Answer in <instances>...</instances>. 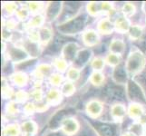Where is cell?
Segmentation results:
<instances>
[{"label":"cell","instance_id":"obj_1","mask_svg":"<svg viewBox=\"0 0 146 136\" xmlns=\"http://www.w3.org/2000/svg\"><path fill=\"white\" fill-rule=\"evenodd\" d=\"M86 19V17L84 14H79L74 17L67 20V21L61 23L58 26L57 29L61 34H68V36L78 34L85 27Z\"/></svg>","mask_w":146,"mask_h":136},{"label":"cell","instance_id":"obj_2","mask_svg":"<svg viewBox=\"0 0 146 136\" xmlns=\"http://www.w3.org/2000/svg\"><path fill=\"white\" fill-rule=\"evenodd\" d=\"M146 65L145 55L139 49L133 50L128 55L126 60V67L127 72L130 75H135L142 72Z\"/></svg>","mask_w":146,"mask_h":136},{"label":"cell","instance_id":"obj_3","mask_svg":"<svg viewBox=\"0 0 146 136\" xmlns=\"http://www.w3.org/2000/svg\"><path fill=\"white\" fill-rule=\"evenodd\" d=\"M126 94L129 100L135 103H146V95L141 85L133 80H129L126 84Z\"/></svg>","mask_w":146,"mask_h":136},{"label":"cell","instance_id":"obj_4","mask_svg":"<svg viewBox=\"0 0 146 136\" xmlns=\"http://www.w3.org/2000/svg\"><path fill=\"white\" fill-rule=\"evenodd\" d=\"M79 51V45L76 43H67L62 48V57L66 62H74Z\"/></svg>","mask_w":146,"mask_h":136},{"label":"cell","instance_id":"obj_5","mask_svg":"<svg viewBox=\"0 0 146 136\" xmlns=\"http://www.w3.org/2000/svg\"><path fill=\"white\" fill-rule=\"evenodd\" d=\"M8 58L15 63H23L28 57V54L24 48L17 46H11L7 49Z\"/></svg>","mask_w":146,"mask_h":136},{"label":"cell","instance_id":"obj_6","mask_svg":"<svg viewBox=\"0 0 146 136\" xmlns=\"http://www.w3.org/2000/svg\"><path fill=\"white\" fill-rule=\"evenodd\" d=\"M61 127L64 134L74 135L79 130V123L73 117H66L63 121Z\"/></svg>","mask_w":146,"mask_h":136},{"label":"cell","instance_id":"obj_7","mask_svg":"<svg viewBox=\"0 0 146 136\" xmlns=\"http://www.w3.org/2000/svg\"><path fill=\"white\" fill-rule=\"evenodd\" d=\"M128 72L126 67H124L123 64H119L116 67H114L113 72V81L118 84H127L128 83Z\"/></svg>","mask_w":146,"mask_h":136},{"label":"cell","instance_id":"obj_8","mask_svg":"<svg viewBox=\"0 0 146 136\" xmlns=\"http://www.w3.org/2000/svg\"><path fill=\"white\" fill-rule=\"evenodd\" d=\"M63 9L62 2H51L49 3L46 9V17L48 21L54 20L56 17H60Z\"/></svg>","mask_w":146,"mask_h":136},{"label":"cell","instance_id":"obj_9","mask_svg":"<svg viewBox=\"0 0 146 136\" xmlns=\"http://www.w3.org/2000/svg\"><path fill=\"white\" fill-rule=\"evenodd\" d=\"M85 110H86V113L90 117L97 118L102 114L104 106L103 103L99 102L98 100H92L87 103Z\"/></svg>","mask_w":146,"mask_h":136},{"label":"cell","instance_id":"obj_10","mask_svg":"<svg viewBox=\"0 0 146 136\" xmlns=\"http://www.w3.org/2000/svg\"><path fill=\"white\" fill-rule=\"evenodd\" d=\"M92 51L90 49H83L80 50L79 53L77 54L76 57H75L74 61L73 62L74 64V67H76L78 69L83 68L85 64L88 63V61L90 60L92 56Z\"/></svg>","mask_w":146,"mask_h":136},{"label":"cell","instance_id":"obj_11","mask_svg":"<svg viewBox=\"0 0 146 136\" xmlns=\"http://www.w3.org/2000/svg\"><path fill=\"white\" fill-rule=\"evenodd\" d=\"M82 38L85 45H87V46H90V47L96 45L100 41L98 33L93 29H89V30H86V31H84L83 33Z\"/></svg>","mask_w":146,"mask_h":136},{"label":"cell","instance_id":"obj_12","mask_svg":"<svg viewBox=\"0 0 146 136\" xmlns=\"http://www.w3.org/2000/svg\"><path fill=\"white\" fill-rule=\"evenodd\" d=\"M131 27L132 26L126 17H120L114 22V29L116 30V32L121 34L129 32Z\"/></svg>","mask_w":146,"mask_h":136},{"label":"cell","instance_id":"obj_13","mask_svg":"<svg viewBox=\"0 0 146 136\" xmlns=\"http://www.w3.org/2000/svg\"><path fill=\"white\" fill-rule=\"evenodd\" d=\"M126 114V108L122 103H115L111 107V115L114 120L122 121Z\"/></svg>","mask_w":146,"mask_h":136},{"label":"cell","instance_id":"obj_14","mask_svg":"<svg viewBox=\"0 0 146 136\" xmlns=\"http://www.w3.org/2000/svg\"><path fill=\"white\" fill-rule=\"evenodd\" d=\"M95 128L101 136H116V128L113 124L101 123Z\"/></svg>","mask_w":146,"mask_h":136},{"label":"cell","instance_id":"obj_15","mask_svg":"<svg viewBox=\"0 0 146 136\" xmlns=\"http://www.w3.org/2000/svg\"><path fill=\"white\" fill-rule=\"evenodd\" d=\"M62 101V93L57 89H51L46 94V103L50 105H58Z\"/></svg>","mask_w":146,"mask_h":136},{"label":"cell","instance_id":"obj_16","mask_svg":"<svg viewBox=\"0 0 146 136\" xmlns=\"http://www.w3.org/2000/svg\"><path fill=\"white\" fill-rule=\"evenodd\" d=\"M98 31L103 34H112L114 29V24L111 22L108 18H104L98 23Z\"/></svg>","mask_w":146,"mask_h":136},{"label":"cell","instance_id":"obj_17","mask_svg":"<svg viewBox=\"0 0 146 136\" xmlns=\"http://www.w3.org/2000/svg\"><path fill=\"white\" fill-rule=\"evenodd\" d=\"M128 114L132 119L137 120L142 118L143 115V108L142 106V104L135 103H131L128 109Z\"/></svg>","mask_w":146,"mask_h":136},{"label":"cell","instance_id":"obj_18","mask_svg":"<svg viewBox=\"0 0 146 136\" xmlns=\"http://www.w3.org/2000/svg\"><path fill=\"white\" fill-rule=\"evenodd\" d=\"M109 49L111 53L121 55L125 51V43L121 39H113V41L110 43Z\"/></svg>","mask_w":146,"mask_h":136},{"label":"cell","instance_id":"obj_19","mask_svg":"<svg viewBox=\"0 0 146 136\" xmlns=\"http://www.w3.org/2000/svg\"><path fill=\"white\" fill-rule=\"evenodd\" d=\"M38 32H39V38H40L39 42L43 45L47 44L52 40L53 33H52V30L49 27H41L38 30Z\"/></svg>","mask_w":146,"mask_h":136},{"label":"cell","instance_id":"obj_20","mask_svg":"<svg viewBox=\"0 0 146 136\" xmlns=\"http://www.w3.org/2000/svg\"><path fill=\"white\" fill-rule=\"evenodd\" d=\"M12 81L13 83L18 87H23L25 86L28 81V77L26 73L24 72H17L14 74H12Z\"/></svg>","mask_w":146,"mask_h":136},{"label":"cell","instance_id":"obj_21","mask_svg":"<svg viewBox=\"0 0 146 136\" xmlns=\"http://www.w3.org/2000/svg\"><path fill=\"white\" fill-rule=\"evenodd\" d=\"M107 95L113 100H122L124 97V91L123 88L118 86H113L107 89L106 91Z\"/></svg>","mask_w":146,"mask_h":136},{"label":"cell","instance_id":"obj_22","mask_svg":"<svg viewBox=\"0 0 146 136\" xmlns=\"http://www.w3.org/2000/svg\"><path fill=\"white\" fill-rule=\"evenodd\" d=\"M21 130L25 134H36L37 133V125L34 121H26L21 125Z\"/></svg>","mask_w":146,"mask_h":136},{"label":"cell","instance_id":"obj_23","mask_svg":"<svg viewBox=\"0 0 146 136\" xmlns=\"http://www.w3.org/2000/svg\"><path fill=\"white\" fill-rule=\"evenodd\" d=\"M52 71V66L47 64H39L36 70V76L38 79H41L43 76H47Z\"/></svg>","mask_w":146,"mask_h":136},{"label":"cell","instance_id":"obj_24","mask_svg":"<svg viewBox=\"0 0 146 136\" xmlns=\"http://www.w3.org/2000/svg\"><path fill=\"white\" fill-rule=\"evenodd\" d=\"M25 50L27 51V53L29 55H37L39 53V49H38V44L36 42L30 41V40H27L26 42L24 43V47Z\"/></svg>","mask_w":146,"mask_h":136},{"label":"cell","instance_id":"obj_25","mask_svg":"<svg viewBox=\"0 0 146 136\" xmlns=\"http://www.w3.org/2000/svg\"><path fill=\"white\" fill-rule=\"evenodd\" d=\"M143 28L141 27L140 26H137V25H135V26H132L129 30V37L132 39V40H134V41H136V40L140 39L143 36Z\"/></svg>","mask_w":146,"mask_h":136},{"label":"cell","instance_id":"obj_26","mask_svg":"<svg viewBox=\"0 0 146 136\" xmlns=\"http://www.w3.org/2000/svg\"><path fill=\"white\" fill-rule=\"evenodd\" d=\"M44 22V18L41 16V15H36V16H35L27 24V27L30 29H34V28H36V27L41 28Z\"/></svg>","mask_w":146,"mask_h":136},{"label":"cell","instance_id":"obj_27","mask_svg":"<svg viewBox=\"0 0 146 136\" xmlns=\"http://www.w3.org/2000/svg\"><path fill=\"white\" fill-rule=\"evenodd\" d=\"M104 81V75L101 72L94 71L91 74V76H90V82H91L94 85H95V86H100V85H102Z\"/></svg>","mask_w":146,"mask_h":136},{"label":"cell","instance_id":"obj_28","mask_svg":"<svg viewBox=\"0 0 146 136\" xmlns=\"http://www.w3.org/2000/svg\"><path fill=\"white\" fill-rule=\"evenodd\" d=\"M120 61H121V57L119 54H113V53H109L106 57H105V62H106L109 65L111 66H114L116 67L117 65L120 64Z\"/></svg>","mask_w":146,"mask_h":136},{"label":"cell","instance_id":"obj_29","mask_svg":"<svg viewBox=\"0 0 146 136\" xmlns=\"http://www.w3.org/2000/svg\"><path fill=\"white\" fill-rule=\"evenodd\" d=\"M20 128L17 124H10L4 129L5 136H19Z\"/></svg>","mask_w":146,"mask_h":136},{"label":"cell","instance_id":"obj_30","mask_svg":"<svg viewBox=\"0 0 146 136\" xmlns=\"http://www.w3.org/2000/svg\"><path fill=\"white\" fill-rule=\"evenodd\" d=\"M74 91H75V87H74V84H73V82L67 81L62 85L61 93L64 95V96H70V95H72L74 93Z\"/></svg>","mask_w":146,"mask_h":136},{"label":"cell","instance_id":"obj_31","mask_svg":"<svg viewBox=\"0 0 146 136\" xmlns=\"http://www.w3.org/2000/svg\"><path fill=\"white\" fill-rule=\"evenodd\" d=\"M87 12L91 16H96L101 11V3L99 2H90L87 4Z\"/></svg>","mask_w":146,"mask_h":136},{"label":"cell","instance_id":"obj_32","mask_svg":"<svg viewBox=\"0 0 146 136\" xmlns=\"http://www.w3.org/2000/svg\"><path fill=\"white\" fill-rule=\"evenodd\" d=\"M104 64H105V60H104L102 57H95L93 59V61L91 63V66L94 71L100 72L104 69Z\"/></svg>","mask_w":146,"mask_h":136},{"label":"cell","instance_id":"obj_33","mask_svg":"<svg viewBox=\"0 0 146 136\" xmlns=\"http://www.w3.org/2000/svg\"><path fill=\"white\" fill-rule=\"evenodd\" d=\"M54 67L56 68L58 71L60 72H64L65 70L67 69L68 66V64L67 62L63 57H57L54 60Z\"/></svg>","mask_w":146,"mask_h":136},{"label":"cell","instance_id":"obj_34","mask_svg":"<svg viewBox=\"0 0 146 136\" xmlns=\"http://www.w3.org/2000/svg\"><path fill=\"white\" fill-rule=\"evenodd\" d=\"M66 76L69 79L70 82L77 81V80L80 78V70L76 67H71L67 71Z\"/></svg>","mask_w":146,"mask_h":136},{"label":"cell","instance_id":"obj_35","mask_svg":"<svg viewBox=\"0 0 146 136\" xmlns=\"http://www.w3.org/2000/svg\"><path fill=\"white\" fill-rule=\"evenodd\" d=\"M122 10H123V13L124 16L131 17L135 13V11H136V7H135V6L133 3L126 2V3H124Z\"/></svg>","mask_w":146,"mask_h":136},{"label":"cell","instance_id":"obj_36","mask_svg":"<svg viewBox=\"0 0 146 136\" xmlns=\"http://www.w3.org/2000/svg\"><path fill=\"white\" fill-rule=\"evenodd\" d=\"M130 132L133 133L136 136H143L144 134V128L143 126V123H133L130 128Z\"/></svg>","mask_w":146,"mask_h":136},{"label":"cell","instance_id":"obj_37","mask_svg":"<svg viewBox=\"0 0 146 136\" xmlns=\"http://www.w3.org/2000/svg\"><path fill=\"white\" fill-rule=\"evenodd\" d=\"M2 95L5 99L11 98L13 95V90L9 87V85L7 84L6 80L3 78L2 80Z\"/></svg>","mask_w":146,"mask_h":136},{"label":"cell","instance_id":"obj_38","mask_svg":"<svg viewBox=\"0 0 146 136\" xmlns=\"http://www.w3.org/2000/svg\"><path fill=\"white\" fill-rule=\"evenodd\" d=\"M63 76L62 74H53L50 75V78H49V82L52 85L54 86H58V85L62 84L63 82Z\"/></svg>","mask_w":146,"mask_h":136},{"label":"cell","instance_id":"obj_39","mask_svg":"<svg viewBox=\"0 0 146 136\" xmlns=\"http://www.w3.org/2000/svg\"><path fill=\"white\" fill-rule=\"evenodd\" d=\"M15 97H16V101L18 103H26L29 98V95L27 92H25L23 90H20L16 93Z\"/></svg>","mask_w":146,"mask_h":136},{"label":"cell","instance_id":"obj_40","mask_svg":"<svg viewBox=\"0 0 146 136\" xmlns=\"http://www.w3.org/2000/svg\"><path fill=\"white\" fill-rule=\"evenodd\" d=\"M29 12L30 11H29L28 8L22 7H20L19 9H17V11L16 12V14H17V17L18 19L24 21V20L27 19V17L29 16Z\"/></svg>","mask_w":146,"mask_h":136},{"label":"cell","instance_id":"obj_41","mask_svg":"<svg viewBox=\"0 0 146 136\" xmlns=\"http://www.w3.org/2000/svg\"><path fill=\"white\" fill-rule=\"evenodd\" d=\"M6 111L7 113L9 114H16L18 113V104L17 103V102L15 101H12V102H9L7 104V107H6Z\"/></svg>","mask_w":146,"mask_h":136},{"label":"cell","instance_id":"obj_42","mask_svg":"<svg viewBox=\"0 0 146 136\" xmlns=\"http://www.w3.org/2000/svg\"><path fill=\"white\" fill-rule=\"evenodd\" d=\"M29 11L31 13H38L43 8V3L41 2H29L27 4Z\"/></svg>","mask_w":146,"mask_h":136},{"label":"cell","instance_id":"obj_43","mask_svg":"<svg viewBox=\"0 0 146 136\" xmlns=\"http://www.w3.org/2000/svg\"><path fill=\"white\" fill-rule=\"evenodd\" d=\"M4 9L8 15H12L17 11V6L14 2H7L4 4Z\"/></svg>","mask_w":146,"mask_h":136},{"label":"cell","instance_id":"obj_44","mask_svg":"<svg viewBox=\"0 0 146 136\" xmlns=\"http://www.w3.org/2000/svg\"><path fill=\"white\" fill-rule=\"evenodd\" d=\"M24 112L27 114H33L35 112H36V103H27L26 105L24 106Z\"/></svg>","mask_w":146,"mask_h":136},{"label":"cell","instance_id":"obj_45","mask_svg":"<svg viewBox=\"0 0 146 136\" xmlns=\"http://www.w3.org/2000/svg\"><path fill=\"white\" fill-rule=\"evenodd\" d=\"M36 112L38 113H44L48 109V103H44L43 101H40V102H36Z\"/></svg>","mask_w":146,"mask_h":136},{"label":"cell","instance_id":"obj_46","mask_svg":"<svg viewBox=\"0 0 146 136\" xmlns=\"http://www.w3.org/2000/svg\"><path fill=\"white\" fill-rule=\"evenodd\" d=\"M113 9V5L110 2H101V11L111 12Z\"/></svg>","mask_w":146,"mask_h":136},{"label":"cell","instance_id":"obj_47","mask_svg":"<svg viewBox=\"0 0 146 136\" xmlns=\"http://www.w3.org/2000/svg\"><path fill=\"white\" fill-rule=\"evenodd\" d=\"M32 96L33 98L36 101V102H40L42 101V96H43V94H42V91L41 89H36L32 93Z\"/></svg>","mask_w":146,"mask_h":136},{"label":"cell","instance_id":"obj_48","mask_svg":"<svg viewBox=\"0 0 146 136\" xmlns=\"http://www.w3.org/2000/svg\"><path fill=\"white\" fill-rule=\"evenodd\" d=\"M16 26H17V23H16V21L15 20H13V19H9V20H7V23H6V27L9 30V29H14L15 27H16Z\"/></svg>","mask_w":146,"mask_h":136},{"label":"cell","instance_id":"obj_49","mask_svg":"<svg viewBox=\"0 0 146 136\" xmlns=\"http://www.w3.org/2000/svg\"><path fill=\"white\" fill-rule=\"evenodd\" d=\"M10 36H11V34H10V32L7 31V30H3V39L4 40H7V39H9Z\"/></svg>","mask_w":146,"mask_h":136},{"label":"cell","instance_id":"obj_50","mask_svg":"<svg viewBox=\"0 0 146 136\" xmlns=\"http://www.w3.org/2000/svg\"><path fill=\"white\" fill-rule=\"evenodd\" d=\"M46 136H64V134L56 133V132H53V133H50L46 134Z\"/></svg>","mask_w":146,"mask_h":136},{"label":"cell","instance_id":"obj_51","mask_svg":"<svg viewBox=\"0 0 146 136\" xmlns=\"http://www.w3.org/2000/svg\"><path fill=\"white\" fill-rule=\"evenodd\" d=\"M123 136H136V135H134L133 133L129 132V133H123Z\"/></svg>","mask_w":146,"mask_h":136},{"label":"cell","instance_id":"obj_52","mask_svg":"<svg viewBox=\"0 0 146 136\" xmlns=\"http://www.w3.org/2000/svg\"><path fill=\"white\" fill-rule=\"evenodd\" d=\"M25 136H34V135H32V134H25Z\"/></svg>","mask_w":146,"mask_h":136},{"label":"cell","instance_id":"obj_53","mask_svg":"<svg viewBox=\"0 0 146 136\" xmlns=\"http://www.w3.org/2000/svg\"><path fill=\"white\" fill-rule=\"evenodd\" d=\"M143 136H146V135H143Z\"/></svg>","mask_w":146,"mask_h":136}]
</instances>
